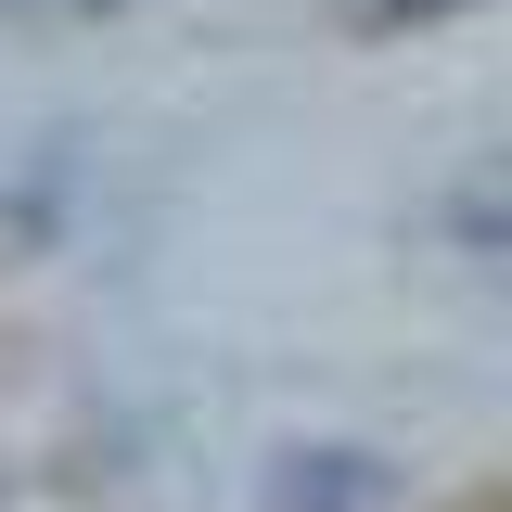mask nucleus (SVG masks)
<instances>
[{
	"label": "nucleus",
	"mask_w": 512,
	"mask_h": 512,
	"mask_svg": "<svg viewBox=\"0 0 512 512\" xmlns=\"http://www.w3.org/2000/svg\"><path fill=\"white\" fill-rule=\"evenodd\" d=\"M346 26H423V13H461V0H333Z\"/></svg>",
	"instance_id": "f03ea898"
},
{
	"label": "nucleus",
	"mask_w": 512,
	"mask_h": 512,
	"mask_svg": "<svg viewBox=\"0 0 512 512\" xmlns=\"http://www.w3.org/2000/svg\"><path fill=\"white\" fill-rule=\"evenodd\" d=\"M384 500H397V474L372 448H282L269 461V512H384Z\"/></svg>",
	"instance_id": "f257e3e1"
}]
</instances>
